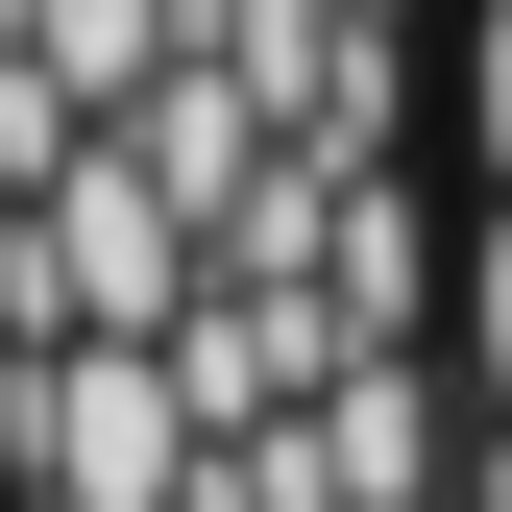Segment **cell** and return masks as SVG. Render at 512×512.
Returning a JSON list of instances; mask_svg holds the SVG:
<instances>
[{"mask_svg": "<svg viewBox=\"0 0 512 512\" xmlns=\"http://www.w3.org/2000/svg\"><path fill=\"white\" fill-rule=\"evenodd\" d=\"M464 366H488V415H512V196H488V244H464Z\"/></svg>", "mask_w": 512, "mask_h": 512, "instance_id": "obj_1", "label": "cell"}, {"mask_svg": "<svg viewBox=\"0 0 512 512\" xmlns=\"http://www.w3.org/2000/svg\"><path fill=\"white\" fill-rule=\"evenodd\" d=\"M464 147H488V196H512V0L464 25Z\"/></svg>", "mask_w": 512, "mask_h": 512, "instance_id": "obj_2", "label": "cell"}, {"mask_svg": "<svg viewBox=\"0 0 512 512\" xmlns=\"http://www.w3.org/2000/svg\"><path fill=\"white\" fill-rule=\"evenodd\" d=\"M464 512H512V439H488V488H464Z\"/></svg>", "mask_w": 512, "mask_h": 512, "instance_id": "obj_3", "label": "cell"}]
</instances>
